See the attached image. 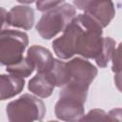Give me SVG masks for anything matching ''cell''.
Instances as JSON below:
<instances>
[{"mask_svg":"<svg viewBox=\"0 0 122 122\" xmlns=\"http://www.w3.org/2000/svg\"><path fill=\"white\" fill-rule=\"evenodd\" d=\"M112 71L113 72L122 70V42L115 48L112 57Z\"/></svg>","mask_w":122,"mask_h":122,"instance_id":"15","label":"cell"},{"mask_svg":"<svg viewBox=\"0 0 122 122\" xmlns=\"http://www.w3.org/2000/svg\"><path fill=\"white\" fill-rule=\"evenodd\" d=\"M34 24V10L29 6H14L9 11L2 8V26L30 30Z\"/></svg>","mask_w":122,"mask_h":122,"instance_id":"8","label":"cell"},{"mask_svg":"<svg viewBox=\"0 0 122 122\" xmlns=\"http://www.w3.org/2000/svg\"><path fill=\"white\" fill-rule=\"evenodd\" d=\"M109 120H115V121H122V109L116 108L112 109L108 112Z\"/></svg>","mask_w":122,"mask_h":122,"instance_id":"17","label":"cell"},{"mask_svg":"<svg viewBox=\"0 0 122 122\" xmlns=\"http://www.w3.org/2000/svg\"><path fill=\"white\" fill-rule=\"evenodd\" d=\"M29 44L26 32L16 30L3 29L0 33V62L4 66H10L21 61L23 53Z\"/></svg>","mask_w":122,"mask_h":122,"instance_id":"5","label":"cell"},{"mask_svg":"<svg viewBox=\"0 0 122 122\" xmlns=\"http://www.w3.org/2000/svg\"><path fill=\"white\" fill-rule=\"evenodd\" d=\"M6 112L10 122L41 121L46 114V107L38 96L24 93L7 105Z\"/></svg>","mask_w":122,"mask_h":122,"instance_id":"3","label":"cell"},{"mask_svg":"<svg viewBox=\"0 0 122 122\" xmlns=\"http://www.w3.org/2000/svg\"><path fill=\"white\" fill-rule=\"evenodd\" d=\"M75 16V8L71 4L65 3L46 11L37 22L35 28L43 39L50 40L59 32L64 31Z\"/></svg>","mask_w":122,"mask_h":122,"instance_id":"2","label":"cell"},{"mask_svg":"<svg viewBox=\"0 0 122 122\" xmlns=\"http://www.w3.org/2000/svg\"><path fill=\"white\" fill-rule=\"evenodd\" d=\"M55 87V83L48 71L37 72L35 76H33L29 81L28 85L29 91L41 98H47L51 96Z\"/></svg>","mask_w":122,"mask_h":122,"instance_id":"10","label":"cell"},{"mask_svg":"<svg viewBox=\"0 0 122 122\" xmlns=\"http://www.w3.org/2000/svg\"><path fill=\"white\" fill-rule=\"evenodd\" d=\"M84 120H109V117L108 113H106L103 110L94 109L90 111L86 115H84L80 121Z\"/></svg>","mask_w":122,"mask_h":122,"instance_id":"16","label":"cell"},{"mask_svg":"<svg viewBox=\"0 0 122 122\" xmlns=\"http://www.w3.org/2000/svg\"><path fill=\"white\" fill-rule=\"evenodd\" d=\"M25 87L24 77L11 73L0 76V98L6 100L19 94Z\"/></svg>","mask_w":122,"mask_h":122,"instance_id":"11","label":"cell"},{"mask_svg":"<svg viewBox=\"0 0 122 122\" xmlns=\"http://www.w3.org/2000/svg\"><path fill=\"white\" fill-rule=\"evenodd\" d=\"M16 1L19 2V3H21V4H31L35 0H16Z\"/></svg>","mask_w":122,"mask_h":122,"instance_id":"19","label":"cell"},{"mask_svg":"<svg viewBox=\"0 0 122 122\" xmlns=\"http://www.w3.org/2000/svg\"><path fill=\"white\" fill-rule=\"evenodd\" d=\"M114 50H115V41L112 37H105L104 48L102 50L101 55L95 61L96 65L99 68H105V67H107L109 61L112 57V54H113Z\"/></svg>","mask_w":122,"mask_h":122,"instance_id":"13","label":"cell"},{"mask_svg":"<svg viewBox=\"0 0 122 122\" xmlns=\"http://www.w3.org/2000/svg\"><path fill=\"white\" fill-rule=\"evenodd\" d=\"M65 0H36V9L39 11L46 12L58 6H60Z\"/></svg>","mask_w":122,"mask_h":122,"instance_id":"14","label":"cell"},{"mask_svg":"<svg viewBox=\"0 0 122 122\" xmlns=\"http://www.w3.org/2000/svg\"><path fill=\"white\" fill-rule=\"evenodd\" d=\"M102 29L100 24L86 13L77 14L63 34L53 40V51L58 58L63 60L79 54L84 58L96 61L105 44Z\"/></svg>","mask_w":122,"mask_h":122,"instance_id":"1","label":"cell"},{"mask_svg":"<svg viewBox=\"0 0 122 122\" xmlns=\"http://www.w3.org/2000/svg\"><path fill=\"white\" fill-rule=\"evenodd\" d=\"M27 57L33 64L37 72L49 71L54 64V58L51 52L39 45L30 46L27 51Z\"/></svg>","mask_w":122,"mask_h":122,"instance_id":"9","label":"cell"},{"mask_svg":"<svg viewBox=\"0 0 122 122\" xmlns=\"http://www.w3.org/2000/svg\"><path fill=\"white\" fill-rule=\"evenodd\" d=\"M73 5L91 16L102 28H106L114 18L115 9L112 0H73Z\"/></svg>","mask_w":122,"mask_h":122,"instance_id":"6","label":"cell"},{"mask_svg":"<svg viewBox=\"0 0 122 122\" xmlns=\"http://www.w3.org/2000/svg\"><path fill=\"white\" fill-rule=\"evenodd\" d=\"M34 70H35V68H34L33 64L29 60V58L27 56L24 57L21 61H19L16 64L7 66V71L9 73L18 75V76H21L24 78L30 76L34 71Z\"/></svg>","mask_w":122,"mask_h":122,"instance_id":"12","label":"cell"},{"mask_svg":"<svg viewBox=\"0 0 122 122\" xmlns=\"http://www.w3.org/2000/svg\"><path fill=\"white\" fill-rule=\"evenodd\" d=\"M114 83H115V86L117 88V90L122 92V70L118 71L115 72V75H114Z\"/></svg>","mask_w":122,"mask_h":122,"instance_id":"18","label":"cell"},{"mask_svg":"<svg viewBox=\"0 0 122 122\" xmlns=\"http://www.w3.org/2000/svg\"><path fill=\"white\" fill-rule=\"evenodd\" d=\"M96 75L95 66L82 57H75L64 63V86L88 92Z\"/></svg>","mask_w":122,"mask_h":122,"instance_id":"4","label":"cell"},{"mask_svg":"<svg viewBox=\"0 0 122 122\" xmlns=\"http://www.w3.org/2000/svg\"><path fill=\"white\" fill-rule=\"evenodd\" d=\"M85 102L76 96L59 93V100L54 106L55 116L64 121H80L85 114Z\"/></svg>","mask_w":122,"mask_h":122,"instance_id":"7","label":"cell"}]
</instances>
